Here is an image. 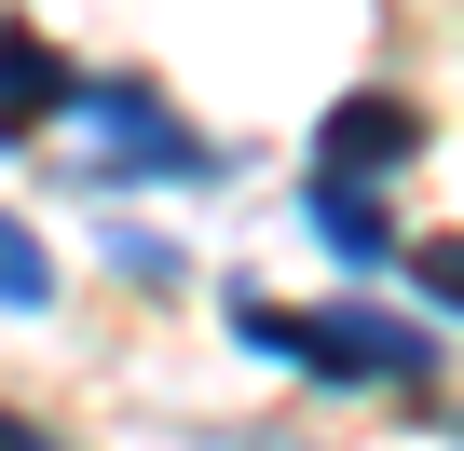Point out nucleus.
Returning a JSON list of instances; mask_svg holds the SVG:
<instances>
[{
    "instance_id": "1",
    "label": "nucleus",
    "mask_w": 464,
    "mask_h": 451,
    "mask_svg": "<svg viewBox=\"0 0 464 451\" xmlns=\"http://www.w3.org/2000/svg\"><path fill=\"white\" fill-rule=\"evenodd\" d=\"M232 328H246L274 369H314V383H437V342L410 315H369V301H232Z\"/></svg>"
},
{
    "instance_id": "2",
    "label": "nucleus",
    "mask_w": 464,
    "mask_h": 451,
    "mask_svg": "<svg viewBox=\"0 0 464 451\" xmlns=\"http://www.w3.org/2000/svg\"><path fill=\"white\" fill-rule=\"evenodd\" d=\"M69 123H96V164H123V178H232V151L218 137H191L150 83H82V110Z\"/></svg>"
},
{
    "instance_id": "3",
    "label": "nucleus",
    "mask_w": 464,
    "mask_h": 451,
    "mask_svg": "<svg viewBox=\"0 0 464 451\" xmlns=\"http://www.w3.org/2000/svg\"><path fill=\"white\" fill-rule=\"evenodd\" d=\"M423 151V110L410 96H342L328 123H314V178H342V191H369L382 164H410Z\"/></svg>"
},
{
    "instance_id": "4",
    "label": "nucleus",
    "mask_w": 464,
    "mask_h": 451,
    "mask_svg": "<svg viewBox=\"0 0 464 451\" xmlns=\"http://www.w3.org/2000/svg\"><path fill=\"white\" fill-rule=\"evenodd\" d=\"M55 110H82V69L42 28H0V137H42Z\"/></svg>"
},
{
    "instance_id": "5",
    "label": "nucleus",
    "mask_w": 464,
    "mask_h": 451,
    "mask_svg": "<svg viewBox=\"0 0 464 451\" xmlns=\"http://www.w3.org/2000/svg\"><path fill=\"white\" fill-rule=\"evenodd\" d=\"M301 205H314V233H328L355 274H369V260H396V219H382V191H342V178H314Z\"/></svg>"
},
{
    "instance_id": "6",
    "label": "nucleus",
    "mask_w": 464,
    "mask_h": 451,
    "mask_svg": "<svg viewBox=\"0 0 464 451\" xmlns=\"http://www.w3.org/2000/svg\"><path fill=\"white\" fill-rule=\"evenodd\" d=\"M55 301V260H42V233L28 219H0V315H42Z\"/></svg>"
},
{
    "instance_id": "7",
    "label": "nucleus",
    "mask_w": 464,
    "mask_h": 451,
    "mask_svg": "<svg viewBox=\"0 0 464 451\" xmlns=\"http://www.w3.org/2000/svg\"><path fill=\"white\" fill-rule=\"evenodd\" d=\"M410 274H423L437 315H464V247H450V233H410Z\"/></svg>"
},
{
    "instance_id": "8",
    "label": "nucleus",
    "mask_w": 464,
    "mask_h": 451,
    "mask_svg": "<svg viewBox=\"0 0 464 451\" xmlns=\"http://www.w3.org/2000/svg\"><path fill=\"white\" fill-rule=\"evenodd\" d=\"M0 451H55V437H42V424H14V410H0Z\"/></svg>"
}]
</instances>
